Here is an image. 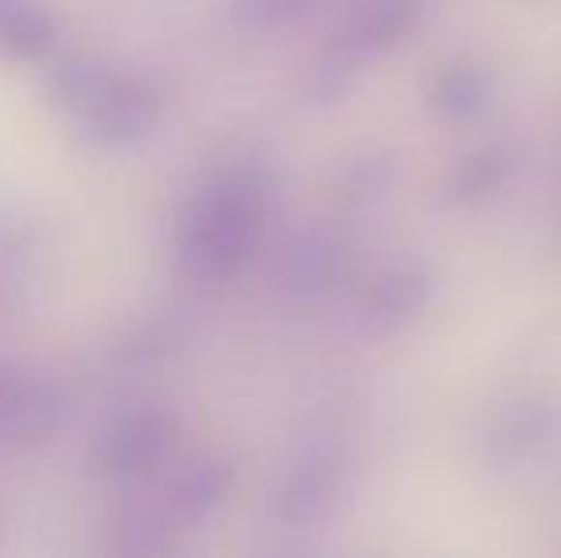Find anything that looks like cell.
I'll return each instance as SVG.
<instances>
[{
	"label": "cell",
	"mask_w": 561,
	"mask_h": 558,
	"mask_svg": "<svg viewBox=\"0 0 561 558\" xmlns=\"http://www.w3.org/2000/svg\"><path fill=\"white\" fill-rule=\"evenodd\" d=\"M58 38L54 15L35 0H0V50L12 58H38Z\"/></svg>",
	"instance_id": "cell-6"
},
{
	"label": "cell",
	"mask_w": 561,
	"mask_h": 558,
	"mask_svg": "<svg viewBox=\"0 0 561 558\" xmlns=\"http://www.w3.org/2000/svg\"><path fill=\"white\" fill-rule=\"evenodd\" d=\"M61 413H66V398L46 375L23 372V367L0 372V447L35 444L58 429Z\"/></svg>",
	"instance_id": "cell-3"
},
{
	"label": "cell",
	"mask_w": 561,
	"mask_h": 558,
	"mask_svg": "<svg viewBox=\"0 0 561 558\" xmlns=\"http://www.w3.org/2000/svg\"><path fill=\"white\" fill-rule=\"evenodd\" d=\"M172 447V421L153 410H134L118 418L104 432L96 447V463L104 475L115 478H138L153 470Z\"/></svg>",
	"instance_id": "cell-4"
},
{
	"label": "cell",
	"mask_w": 561,
	"mask_h": 558,
	"mask_svg": "<svg viewBox=\"0 0 561 558\" xmlns=\"http://www.w3.org/2000/svg\"><path fill=\"white\" fill-rule=\"evenodd\" d=\"M264 230V195L244 172L210 176L192 195L176 226V261L184 276L215 283L249 264Z\"/></svg>",
	"instance_id": "cell-1"
},
{
	"label": "cell",
	"mask_w": 561,
	"mask_h": 558,
	"mask_svg": "<svg viewBox=\"0 0 561 558\" xmlns=\"http://www.w3.org/2000/svg\"><path fill=\"white\" fill-rule=\"evenodd\" d=\"M50 92L96 146H134L161 123V89L96 58H66L50 73Z\"/></svg>",
	"instance_id": "cell-2"
},
{
	"label": "cell",
	"mask_w": 561,
	"mask_h": 558,
	"mask_svg": "<svg viewBox=\"0 0 561 558\" xmlns=\"http://www.w3.org/2000/svg\"><path fill=\"white\" fill-rule=\"evenodd\" d=\"M233 486V470L222 459H203L195 467H187L176 482H169L164 490V528L172 532V524L187 528V524H203Z\"/></svg>",
	"instance_id": "cell-5"
}]
</instances>
